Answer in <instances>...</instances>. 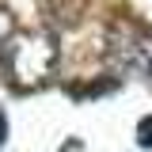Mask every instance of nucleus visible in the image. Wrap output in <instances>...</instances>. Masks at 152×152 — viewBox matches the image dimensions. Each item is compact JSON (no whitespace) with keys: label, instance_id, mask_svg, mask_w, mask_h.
Here are the masks:
<instances>
[{"label":"nucleus","instance_id":"1","mask_svg":"<svg viewBox=\"0 0 152 152\" xmlns=\"http://www.w3.org/2000/svg\"><path fill=\"white\" fill-rule=\"evenodd\" d=\"M57 65V38L50 31H31V34H12L4 42V69L19 88H34Z\"/></svg>","mask_w":152,"mask_h":152},{"label":"nucleus","instance_id":"2","mask_svg":"<svg viewBox=\"0 0 152 152\" xmlns=\"http://www.w3.org/2000/svg\"><path fill=\"white\" fill-rule=\"evenodd\" d=\"M84 8H88V0H50V15H53V23H61V27L80 23V19H84Z\"/></svg>","mask_w":152,"mask_h":152},{"label":"nucleus","instance_id":"3","mask_svg":"<svg viewBox=\"0 0 152 152\" xmlns=\"http://www.w3.org/2000/svg\"><path fill=\"white\" fill-rule=\"evenodd\" d=\"M137 133H141V141H145V145L152 148V118H145V122H141V129H137Z\"/></svg>","mask_w":152,"mask_h":152}]
</instances>
